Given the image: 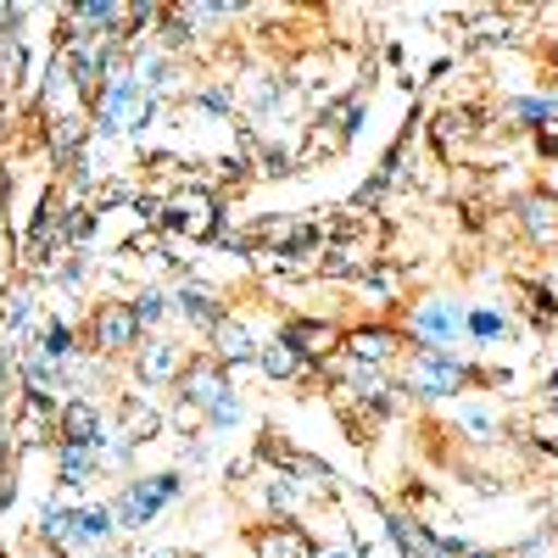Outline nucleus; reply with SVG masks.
I'll list each match as a JSON object with an SVG mask.
<instances>
[{
	"mask_svg": "<svg viewBox=\"0 0 558 558\" xmlns=\"http://www.w3.org/2000/svg\"><path fill=\"white\" fill-rule=\"evenodd\" d=\"M386 352H391L386 336H363V341H357V357H386Z\"/></svg>",
	"mask_w": 558,
	"mask_h": 558,
	"instance_id": "9d476101",
	"label": "nucleus"
},
{
	"mask_svg": "<svg viewBox=\"0 0 558 558\" xmlns=\"http://www.w3.org/2000/svg\"><path fill=\"white\" fill-rule=\"evenodd\" d=\"M279 352H263V368H268V375H291V368H296V357L286 352V341H274Z\"/></svg>",
	"mask_w": 558,
	"mask_h": 558,
	"instance_id": "0eeeda50",
	"label": "nucleus"
},
{
	"mask_svg": "<svg viewBox=\"0 0 558 558\" xmlns=\"http://www.w3.org/2000/svg\"><path fill=\"white\" fill-rule=\"evenodd\" d=\"M112 536V508H78L73 514V542H107Z\"/></svg>",
	"mask_w": 558,
	"mask_h": 558,
	"instance_id": "7ed1b4c3",
	"label": "nucleus"
},
{
	"mask_svg": "<svg viewBox=\"0 0 558 558\" xmlns=\"http://www.w3.org/2000/svg\"><path fill=\"white\" fill-rule=\"evenodd\" d=\"M330 558H357V553H330Z\"/></svg>",
	"mask_w": 558,
	"mask_h": 558,
	"instance_id": "f8f14e48",
	"label": "nucleus"
},
{
	"mask_svg": "<svg viewBox=\"0 0 558 558\" xmlns=\"http://www.w3.org/2000/svg\"><path fill=\"white\" fill-rule=\"evenodd\" d=\"M173 492H179V475H151V481H134V486L118 497L112 520H118V525H129V531H140L146 520H157V508H162Z\"/></svg>",
	"mask_w": 558,
	"mask_h": 558,
	"instance_id": "f257e3e1",
	"label": "nucleus"
},
{
	"mask_svg": "<svg viewBox=\"0 0 558 558\" xmlns=\"http://www.w3.org/2000/svg\"><path fill=\"white\" fill-rule=\"evenodd\" d=\"M184 313H191L196 324H218V307L207 296H191V291H184Z\"/></svg>",
	"mask_w": 558,
	"mask_h": 558,
	"instance_id": "6e6552de",
	"label": "nucleus"
},
{
	"mask_svg": "<svg viewBox=\"0 0 558 558\" xmlns=\"http://www.w3.org/2000/svg\"><path fill=\"white\" fill-rule=\"evenodd\" d=\"M45 352H51V357L68 352V330H62V324H57V330H45Z\"/></svg>",
	"mask_w": 558,
	"mask_h": 558,
	"instance_id": "9b49d317",
	"label": "nucleus"
},
{
	"mask_svg": "<svg viewBox=\"0 0 558 558\" xmlns=\"http://www.w3.org/2000/svg\"><path fill=\"white\" fill-rule=\"evenodd\" d=\"M223 357H252V336L241 330V324H229V330H223Z\"/></svg>",
	"mask_w": 558,
	"mask_h": 558,
	"instance_id": "423d86ee",
	"label": "nucleus"
},
{
	"mask_svg": "<svg viewBox=\"0 0 558 558\" xmlns=\"http://www.w3.org/2000/svg\"><path fill=\"white\" fill-rule=\"evenodd\" d=\"M68 441H73V447L101 441V430H96V413H89V408H73V413H68Z\"/></svg>",
	"mask_w": 558,
	"mask_h": 558,
	"instance_id": "39448f33",
	"label": "nucleus"
},
{
	"mask_svg": "<svg viewBox=\"0 0 558 558\" xmlns=\"http://www.w3.org/2000/svg\"><path fill=\"white\" fill-rule=\"evenodd\" d=\"M470 330L492 341V336H502V318H497V313H475V318H470Z\"/></svg>",
	"mask_w": 558,
	"mask_h": 558,
	"instance_id": "1a4fd4ad",
	"label": "nucleus"
},
{
	"mask_svg": "<svg viewBox=\"0 0 558 558\" xmlns=\"http://www.w3.org/2000/svg\"><path fill=\"white\" fill-rule=\"evenodd\" d=\"M96 336H101L107 347H129V341H134V313H107V318L96 324Z\"/></svg>",
	"mask_w": 558,
	"mask_h": 558,
	"instance_id": "20e7f679",
	"label": "nucleus"
},
{
	"mask_svg": "<svg viewBox=\"0 0 558 558\" xmlns=\"http://www.w3.org/2000/svg\"><path fill=\"white\" fill-rule=\"evenodd\" d=\"M413 330L425 336L430 347H441V341H452V336L463 330V313H458V307H441V302H436V307H425V313L413 318Z\"/></svg>",
	"mask_w": 558,
	"mask_h": 558,
	"instance_id": "f03ea898",
	"label": "nucleus"
}]
</instances>
